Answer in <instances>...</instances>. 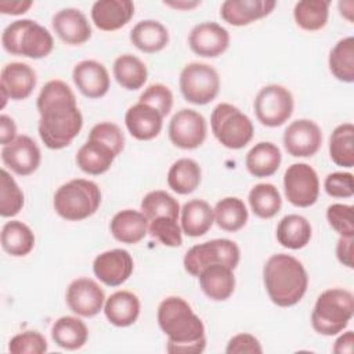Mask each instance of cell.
Here are the masks:
<instances>
[{"mask_svg":"<svg viewBox=\"0 0 354 354\" xmlns=\"http://www.w3.org/2000/svg\"><path fill=\"white\" fill-rule=\"evenodd\" d=\"M40 115L37 131L48 149L68 147L83 127V116L71 87L62 80H50L36 101Z\"/></svg>","mask_w":354,"mask_h":354,"instance_id":"obj_1","label":"cell"},{"mask_svg":"<svg viewBox=\"0 0 354 354\" xmlns=\"http://www.w3.org/2000/svg\"><path fill=\"white\" fill-rule=\"evenodd\" d=\"M158 324L167 336L166 351L170 354H199L206 347L202 319L178 296L163 299L158 307Z\"/></svg>","mask_w":354,"mask_h":354,"instance_id":"obj_2","label":"cell"},{"mask_svg":"<svg viewBox=\"0 0 354 354\" xmlns=\"http://www.w3.org/2000/svg\"><path fill=\"white\" fill-rule=\"evenodd\" d=\"M263 281L270 300L278 307L297 304L308 288V275L301 261L285 253L268 257L263 268Z\"/></svg>","mask_w":354,"mask_h":354,"instance_id":"obj_3","label":"cell"},{"mask_svg":"<svg viewBox=\"0 0 354 354\" xmlns=\"http://www.w3.org/2000/svg\"><path fill=\"white\" fill-rule=\"evenodd\" d=\"M354 314V296L342 288L324 290L313 308L311 325L324 336H335L347 328Z\"/></svg>","mask_w":354,"mask_h":354,"instance_id":"obj_4","label":"cell"},{"mask_svg":"<svg viewBox=\"0 0 354 354\" xmlns=\"http://www.w3.org/2000/svg\"><path fill=\"white\" fill-rule=\"evenodd\" d=\"M101 205V191L94 181L73 178L62 184L54 194L55 213L68 221H80L93 216Z\"/></svg>","mask_w":354,"mask_h":354,"instance_id":"obj_5","label":"cell"},{"mask_svg":"<svg viewBox=\"0 0 354 354\" xmlns=\"http://www.w3.org/2000/svg\"><path fill=\"white\" fill-rule=\"evenodd\" d=\"M3 48L12 55L33 59L47 57L54 48L51 33L33 19H17L6 26L1 35Z\"/></svg>","mask_w":354,"mask_h":354,"instance_id":"obj_6","label":"cell"},{"mask_svg":"<svg viewBox=\"0 0 354 354\" xmlns=\"http://www.w3.org/2000/svg\"><path fill=\"white\" fill-rule=\"evenodd\" d=\"M210 127L217 141L228 149L246 147L254 133V127L248 115L232 104H218L210 116Z\"/></svg>","mask_w":354,"mask_h":354,"instance_id":"obj_7","label":"cell"},{"mask_svg":"<svg viewBox=\"0 0 354 354\" xmlns=\"http://www.w3.org/2000/svg\"><path fill=\"white\" fill-rule=\"evenodd\" d=\"M239 260V246L231 239L218 238L189 248L183 259V264L188 274L198 278L203 268L213 264H223L235 270Z\"/></svg>","mask_w":354,"mask_h":354,"instance_id":"obj_8","label":"cell"},{"mask_svg":"<svg viewBox=\"0 0 354 354\" xmlns=\"http://www.w3.org/2000/svg\"><path fill=\"white\" fill-rule=\"evenodd\" d=\"M178 84L185 101L195 105H206L220 91V76L209 64L189 62L183 68Z\"/></svg>","mask_w":354,"mask_h":354,"instance_id":"obj_9","label":"cell"},{"mask_svg":"<svg viewBox=\"0 0 354 354\" xmlns=\"http://www.w3.org/2000/svg\"><path fill=\"white\" fill-rule=\"evenodd\" d=\"M293 95L281 84H268L257 93L253 108L257 120L267 127L282 126L293 113Z\"/></svg>","mask_w":354,"mask_h":354,"instance_id":"obj_10","label":"cell"},{"mask_svg":"<svg viewBox=\"0 0 354 354\" xmlns=\"http://www.w3.org/2000/svg\"><path fill=\"white\" fill-rule=\"evenodd\" d=\"M286 199L296 207L313 206L319 195V178L307 163H293L283 174Z\"/></svg>","mask_w":354,"mask_h":354,"instance_id":"obj_11","label":"cell"},{"mask_svg":"<svg viewBox=\"0 0 354 354\" xmlns=\"http://www.w3.org/2000/svg\"><path fill=\"white\" fill-rule=\"evenodd\" d=\"M169 140L181 149H195L206 140L207 126L203 115L199 112L183 108L177 111L169 122Z\"/></svg>","mask_w":354,"mask_h":354,"instance_id":"obj_12","label":"cell"},{"mask_svg":"<svg viewBox=\"0 0 354 354\" xmlns=\"http://www.w3.org/2000/svg\"><path fill=\"white\" fill-rule=\"evenodd\" d=\"M283 147L295 158H310L318 152L322 144L319 126L310 119H297L283 131Z\"/></svg>","mask_w":354,"mask_h":354,"instance_id":"obj_13","label":"cell"},{"mask_svg":"<svg viewBox=\"0 0 354 354\" xmlns=\"http://www.w3.org/2000/svg\"><path fill=\"white\" fill-rule=\"evenodd\" d=\"M66 304L79 317H94L105 304L102 288L91 278H76L66 289Z\"/></svg>","mask_w":354,"mask_h":354,"instance_id":"obj_14","label":"cell"},{"mask_svg":"<svg viewBox=\"0 0 354 354\" xmlns=\"http://www.w3.org/2000/svg\"><path fill=\"white\" fill-rule=\"evenodd\" d=\"M188 46L199 57L216 58L228 48L230 33L217 22H201L191 29Z\"/></svg>","mask_w":354,"mask_h":354,"instance_id":"obj_15","label":"cell"},{"mask_svg":"<svg viewBox=\"0 0 354 354\" xmlns=\"http://www.w3.org/2000/svg\"><path fill=\"white\" fill-rule=\"evenodd\" d=\"M134 270L131 254L124 249H111L100 253L93 261L94 275L106 286L124 283Z\"/></svg>","mask_w":354,"mask_h":354,"instance_id":"obj_16","label":"cell"},{"mask_svg":"<svg viewBox=\"0 0 354 354\" xmlns=\"http://www.w3.org/2000/svg\"><path fill=\"white\" fill-rule=\"evenodd\" d=\"M1 160L15 174L29 176L40 166L41 152L33 138L22 134L1 148Z\"/></svg>","mask_w":354,"mask_h":354,"instance_id":"obj_17","label":"cell"},{"mask_svg":"<svg viewBox=\"0 0 354 354\" xmlns=\"http://www.w3.org/2000/svg\"><path fill=\"white\" fill-rule=\"evenodd\" d=\"M72 79L77 90L87 98L104 97L111 86L106 68L95 59H84L75 65Z\"/></svg>","mask_w":354,"mask_h":354,"instance_id":"obj_18","label":"cell"},{"mask_svg":"<svg viewBox=\"0 0 354 354\" xmlns=\"http://www.w3.org/2000/svg\"><path fill=\"white\" fill-rule=\"evenodd\" d=\"M55 35L69 46H80L91 37V26L86 15L77 8H62L51 19Z\"/></svg>","mask_w":354,"mask_h":354,"instance_id":"obj_19","label":"cell"},{"mask_svg":"<svg viewBox=\"0 0 354 354\" xmlns=\"http://www.w3.org/2000/svg\"><path fill=\"white\" fill-rule=\"evenodd\" d=\"M275 6L274 0H225L220 17L232 26H245L271 14Z\"/></svg>","mask_w":354,"mask_h":354,"instance_id":"obj_20","label":"cell"},{"mask_svg":"<svg viewBox=\"0 0 354 354\" xmlns=\"http://www.w3.org/2000/svg\"><path fill=\"white\" fill-rule=\"evenodd\" d=\"M124 123L136 140L149 141L162 131L163 116L151 105L137 102L126 111Z\"/></svg>","mask_w":354,"mask_h":354,"instance_id":"obj_21","label":"cell"},{"mask_svg":"<svg viewBox=\"0 0 354 354\" xmlns=\"http://www.w3.org/2000/svg\"><path fill=\"white\" fill-rule=\"evenodd\" d=\"M134 15V4L130 0H98L91 7L94 25L104 32L123 28Z\"/></svg>","mask_w":354,"mask_h":354,"instance_id":"obj_22","label":"cell"},{"mask_svg":"<svg viewBox=\"0 0 354 354\" xmlns=\"http://www.w3.org/2000/svg\"><path fill=\"white\" fill-rule=\"evenodd\" d=\"M37 77L35 69L25 62H8L0 75V88H4L10 100L19 101L28 98L36 87Z\"/></svg>","mask_w":354,"mask_h":354,"instance_id":"obj_23","label":"cell"},{"mask_svg":"<svg viewBox=\"0 0 354 354\" xmlns=\"http://www.w3.org/2000/svg\"><path fill=\"white\" fill-rule=\"evenodd\" d=\"M148 218L142 212L124 209L118 212L109 224V230L112 236L127 245L138 243L148 234Z\"/></svg>","mask_w":354,"mask_h":354,"instance_id":"obj_24","label":"cell"},{"mask_svg":"<svg viewBox=\"0 0 354 354\" xmlns=\"http://www.w3.org/2000/svg\"><path fill=\"white\" fill-rule=\"evenodd\" d=\"M202 292L214 301H224L231 297L235 289L234 270L223 266L213 264L201 271L198 275Z\"/></svg>","mask_w":354,"mask_h":354,"instance_id":"obj_25","label":"cell"},{"mask_svg":"<svg viewBox=\"0 0 354 354\" xmlns=\"http://www.w3.org/2000/svg\"><path fill=\"white\" fill-rule=\"evenodd\" d=\"M140 299L129 290H118L112 293L104 304V314L106 319L118 328L133 325L140 315Z\"/></svg>","mask_w":354,"mask_h":354,"instance_id":"obj_26","label":"cell"},{"mask_svg":"<svg viewBox=\"0 0 354 354\" xmlns=\"http://www.w3.org/2000/svg\"><path fill=\"white\" fill-rule=\"evenodd\" d=\"M116 153L105 144L97 140L87 138L76 153L79 169L91 176H100L109 170Z\"/></svg>","mask_w":354,"mask_h":354,"instance_id":"obj_27","label":"cell"},{"mask_svg":"<svg viewBox=\"0 0 354 354\" xmlns=\"http://www.w3.org/2000/svg\"><path fill=\"white\" fill-rule=\"evenodd\" d=\"M282 162L281 149L268 141L257 142L249 149L245 158L248 171L259 178L270 177L279 169Z\"/></svg>","mask_w":354,"mask_h":354,"instance_id":"obj_28","label":"cell"},{"mask_svg":"<svg viewBox=\"0 0 354 354\" xmlns=\"http://www.w3.org/2000/svg\"><path fill=\"white\" fill-rule=\"evenodd\" d=\"M130 41L142 53H158L167 46L169 30L159 21L144 19L133 26Z\"/></svg>","mask_w":354,"mask_h":354,"instance_id":"obj_29","label":"cell"},{"mask_svg":"<svg viewBox=\"0 0 354 354\" xmlns=\"http://www.w3.org/2000/svg\"><path fill=\"white\" fill-rule=\"evenodd\" d=\"M214 223L213 207L203 199H192L181 209V230L187 236L205 235Z\"/></svg>","mask_w":354,"mask_h":354,"instance_id":"obj_30","label":"cell"},{"mask_svg":"<svg viewBox=\"0 0 354 354\" xmlns=\"http://www.w3.org/2000/svg\"><path fill=\"white\" fill-rule=\"evenodd\" d=\"M51 337L61 348L77 350L86 344L88 339V329L80 318L64 315L53 324Z\"/></svg>","mask_w":354,"mask_h":354,"instance_id":"obj_31","label":"cell"},{"mask_svg":"<svg viewBox=\"0 0 354 354\" xmlns=\"http://www.w3.org/2000/svg\"><path fill=\"white\" fill-rule=\"evenodd\" d=\"M311 224L300 214H288L282 217L277 225V241L288 249L297 250L311 239Z\"/></svg>","mask_w":354,"mask_h":354,"instance_id":"obj_32","label":"cell"},{"mask_svg":"<svg viewBox=\"0 0 354 354\" xmlns=\"http://www.w3.org/2000/svg\"><path fill=\"white\" fill-rule=\"evenodd\" d=\"M201 178V166L189 158H181L176 160L167 171L169 187L180 195L194 192L199 187Z\"/></svg>","mask_w":354,"mask_h":354,"instance_id":"obj_33","label":"cell"},{"mask_svg":"<svg viewBox=\"0 0 354 354\" xmlns=\"http://www.w3.org/2000/svg\"><path fill=\"white\" fill-rule=\"evenodd\" d=\"M35 246V234L19 220L7 221L1 228V248L14 257H24Z\"/></svg>","mask_w":354,"mask_h":354,"instance_id":"obj_34","label":"cell"},{"mask_svg":"<svg viewBox=\"0 0 354 354\" xmlns=\"http://www.w3.org/2000/svg\"><path fill=\"white\" fill-rule=\"evenodd\" d=\"M216 224L227 232H236L248 223L249 213L242 199L227 196L218 201L213 209Z\"/></svg>","mask_w":354,"mask_h":354,"instance_id":"obj_35","label":"cell"},{"mask_svg":"<svg viewBox=\"0 0 354 354\" xmlns=\"http://www.w3.org/2000/svg\"><path fill=\"white\" fill-rule=\"evenodd\" d=\"M113 76L126 90H138L148 79L147 65L133 54H122L113 62Z\"/></svg>","mask_w":354,"mask_h":354,"instance_id":"obj_36","label":"cell"},{"mask_svg":"<svg viewBox=\"0 0 354 354\" xmlns=\"http://www.w3.org/2000/svg\"><path fill=\"white\" fill-rule=\"evenodd\" d=\"M328 65L330 73L340 82H354V37L340 39L329 53Z\"/></svg>","mask_w":354,"mask_h":354,"instance_id":"obj_37","label":"cell"},{"mask_svg":"<svg viewBox=\"0 0 354 354\" xmlns=\"http://www.w3.org/2000/svg\"><path fill=\"white\" fill-rule=\"evenodd\" d=\"M328 0H301L295 4L293 18L303 30L314 32L322 29L329 18Z\"/></svg>","mask_w":354,"mask_h":354,"instance_id":"obj_38","label":"cell"},{"mask_svg":"<svg viewBox=\"0 0 354 354\" xmlns=\"http://www.w3.org/2000/svg\"><path fill=\"white\" fill-rule=\"evenodd\" d=\"M329 155L335 165L342 167L354 166V126L342 123L336 126L329 137Z\"/></svg>","mask_w":354,"mask_h":354,"instance_id":"obj_39","label":"cell"},{"mask_svg":"<svg viewBox=\"0 0 354 354\" xmlns=\"http://www.w3.org/2000/svg\"><path fill=\"white\" fill-rule=\"evenodd\" d=\"M252 212L260 218H272L282 206V198L278 188L270 183L256 184L248 196Z\"/></svg>","mask_w":354,"mask_h":354,"instance_id":"obj_40","label":"cell"},{"mask_svg":"<svg viewBox=\"0 0 354 354\" xmlns=\"http://www.w3.org/2000/svg\"><path fill=\"white\" fill-rule=\"evenodd\" d=\"M141 212L148 221L156 217H171L178 220L180 205L174 196L169 192L156 189L148 192L141 201Z\"/></svg>","mask_w":354,"mask_h":354,"instance_id":"obj_41","label":"cell"},{"mask_svg":"<svg viewBox=\"0 0 354 354\" xmlns=\"http://www.w3.org/2000/svg\"><path fill=\"white\" fill-rule=\"evenodd\" d=\"M24 207V192L12 176L1 169L0 171V216L14 217Z\"/></svg>","mask_w":354,"mask_h":354,"instance_id":"obj_42","label":"cell"},{"mask_svg":"<svg viewBox=\"0 0 354 354\" xmlns=\"http://www.w3.org/2000/svg\"><path fill=\"white\" fill-rule=\"evenodd\" d=\"M148 234L162 245L177 248L183 243V230L176 218L156 217L148 224Z\"/></svg>","mask_w":354,"mask_h":354,"instance_id":"obj_43","label":"cell"},{"mask_svg":"<svg viewBox=\"0 0 354 354\" xmlns=\"http://www.w3.org/2000/svg\"><path fill=\"white\" fill-rule=\"evenodd\" d=\"M48 348L46 337L37 330H25L11 337L8 351L12 354H41Z\"/></svg>","mask_w":354,"mask_h":354,"instance_id":"obj_44","label":"cell"},{"mask_svg":"<svg viewBox=\"0 0 354 354\" xmlns=\"http://www.w3.org/2000/svg\"><path fill=\"white\" fill-rule=\"evenodd\" d=\"M138 102L151 105L165 118L173 108V93L167 86L162 83H153L140 94Z\"/></svg>","mask_w":354,"mask_h":354,"instance_id":"obj_45","label":"cell"},{"mask_svg":"<svg viewBox=\"0 0 354 354\" xmlns=\"http://www.w3.org/2000/svg\"><path fill=\"white\" fill-rule=\"evenodd\" d=\"M88 138L101 141L102 144L108 145L116 156L124 148V136L120 127L112 122H100L94 124L88 133Z\"/></svg>","mask_w":354,"mask_h":354,"instance_id":"obj_46","label":"cell"},{"mask_svg":"<svg viewBox=\"0 0 354 354\" xmlns=\"http://www.w3.org/2000/svg\"><path fill=\"white\" fill-rule=\"evenodd\" d=\"M353 209L344 203H333L326 209V220L340 236H354Z\"/></svg>","mask_w":354,"mask_h":354,"instance_id":"obj_47","label":"cell"},{"mask_svg":"<svg viewBox=\"0 0 354 354\" xmlns=\"http://www.w3.org/2000/svg\"><path fill=\"white\" fill-rule=\"evenodd\" d=\"M324 188L332 198H351L354 195L353 174L348 171H335L325 177Z\"/></svg>","mask_w":354,"mask_h":354,"instance_id":"obj_48","label":"cell"},{"mask_svg":"<svg viewBox=\"0 0 354 354\" xmlns=\"http://www.w3.org/2000/svg\"><path fill=\"white\" fill-rule=\"evenodd\" d=\"M227 354H261L263 347L257 337L250 333H238L232 336L225 347Z\"/></svg>","mask_w":354,"mask_h":354,"instance_id":"obj_49","label":"cell"},{"mask_svg":"<svg viewBox=\"0 0 354 354\" xmlns=\"http://www.w3.org/2000/svg\"><path fill=\"white\" fill-rule=\"evenodd\" d=\"M353 243H354V236H340L336 245V257L347 268L354 267Z\"/></svg>","mask_w":354,"mask_h":354,"instance_id":"obj_50","label":"cell"},{"mask_svg":"<svg viewBox=\"0 0 354 354\" xmlns=\"http://www.w3.org/2000/svg\"><path fill=\"white\" fill-rule=\"evenodd\" d=\"M17 126L12 118L8 115H0V142L1 145H7L17 138Z\"/></svg>","mask_w":354,"mask_h":354,"instance_id":"obj_51","label":"cell"},{"mask_svg":"<svg viewBox=\"0 0 354 354\" xmlns=\"http://www.w3.org/2000/svg\"><path fill=\"white\" fill-rule=\"evenodd\" d=\"M33 6V1L30 0H1L0 1V12L3 14H11V15H19L26 12Z\"/></svg>","mask_w":354,"mask_h":354,"instance_id":"obj_52","label":"cell"},{"mask_svg":"<svg viewBox=\"0 0 354 354\" xmlns=\"http://www.w3.org/2000/svg\"><path fill=\"white\" fill-rule=\"evenodd\" d=\"M354 348V333L353 330H347L340 335L333 346V353L336 354H351Z\"/></svg>","mask_w":354,"mask_h":354,"instance_id":"obj_53","label":"cell"},{"mask_svg":"<svg viewBox=\"0 0 354 354\" xmlns=\"http://www.w3.org/2000/svg\"><path fill=\"white\" fill-rule=\"evenodd\" d=\"M163 4L169 6V7H173V8H177V10H191V8H195L196 6L201 4V1H187V0H177V1H163Z\"/></svg>","mask_w":354,"mask_h":354,"instance_id":"obj_54","label":"cell"},{"mask_svg":"<svg viewBox=\"0 0 354 354\" xmlns=\"http://www.w3.org/2000/svg\"><path fill=\"white\" fill-rule=\"evenodd\" d=\"M339 10H340V14L342 17H344L348 22H353V10H354V3L350 1L348 4V8H346V3L344 1H339Z\"/></svg>","mask_w":354,"mask_h":354,"instance_id":"obj_55","label":"cell"}]
</instances>
